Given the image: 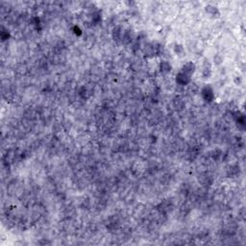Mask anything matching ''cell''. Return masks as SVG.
Wrapping results in <instances>:
<instances>
[{
    "label": "cell",
    "instance_id": "obj_1",
    "mask_svg": "<svg viewBox=\"0 0 246 246\" xmlns=\"http://www.w3.org/2000/svg\"><path fill=\"white\" fill-rule=\"evenodd\" d=\"M194 70H195V64H193V63H187V64H186L183 66L182 71H181V72H183L184 74H186V75L190 77L193 74Z\"/></svg>",
    "mask_w": 246,
    "mask_h": 246
},
{
    "label": "cell",
    "instance_id": "obj_2",
    "mask_svg": "<svg viewBox=\"0 0 246 246\" xmlns=\"http://www.w3.org/2000/svg\"><path fill=\"white\" fill-rule=\"evenodd\" d=\"M202 92H203V96H204L205 99L207 100V101H211V98H213V96H214L213 91H211L210 88L206 87L204 90L202 91Z\"/></svg>",
    "mask_w": 246,
    "mask_h": 246
},
{
    "label": "cell",
    "instance_id": "obj_3",
    "mask_svg": "<svg viewBox=\"0 0 246 246\" xmlns=\"http://www.w3.org/2000/svg\"><path fill=\"white\" fill-rule=\"evenodd\" d=\"M171 69V66L169 64V63L167 62H162L161 64V71L164 72V73H167L170 71Z\"/></svg>",
    "mask_w": 246,
    "mask_h": 246
},
{
    "label": "cell",
    "instance_id": "obj_4",
    "mask_svg": "<svg viewBox=\"0 0 246 246\" xmlns=\"http://www.w3.org/2000/svg\"><path fill=\"white\" fill-rule=\"evenodd\" d=\"M207 12L211 15H214L215 13H217V9H215L214 7H211V6H208L207 7Z\"/></svg>",
    "mask_w": 246,
    "mask_h": 246
}]
</instances>
